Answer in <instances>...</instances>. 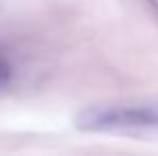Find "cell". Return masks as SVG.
<instances>
[{
    "label": "cell",
    "instance_id": "cell-1",
    "mask_svg": "<svg viewBox=\"0 0 158 156\" xmlns=\"http://www.w3.org/2000/svg\"><path fill=\"white\" fill-rule=\"evenodd\" d=\"M81 133L158 135V103H107L85 107L75 116Z\"/></svg>",
    "mask_w": 158,
    "mask_h": 156
},
{
    "label": "cell",
    "instance_id": "cell-3",
    "mask_svg": "<svg viewBox=\"0 0 158 156\" xmlns=\"http://www.w3.org/2000/svg\"><path fill=\"white\" fill-rule=\"evenodd\" d=\"M148 2H150V4H152V6H154V9L158 11V0H148Z\"/></svg>",
    "mask_w": 158,
    "mask_h": 156
},
{
    "label": "cell",
    "instance_id": "cell-2",
    "mask_svg": "<svg viewBox=\"0 0 158 156\" xmlns=\"http://www.w3.org/2000/svg\"><path fill=\"white\" fill-rule=\"evenodd\" d=\"M13 81V64L9 60V56L0 49V90L9 88Z\"/></svg>",
    "mask_w": 158,
    "mask_h": 156
}]
</instances>
